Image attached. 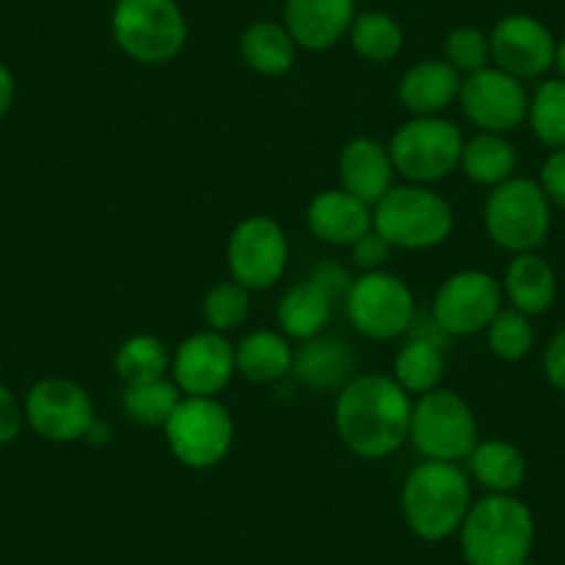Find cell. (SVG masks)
Here are the masks:
<instances>
[{"mask_svg": "<svg viewBox=\"0 0 565 565\" xmlns=\"http://www.w3.org/2000/svg\"><path fill=\"white\" fill-rule=\"evenodd\" d=\"M413 399L391 374H358L335 399V433L352 455L383 460L411 438Z\"/></svg>", "mask_w": 565, "mask_h": 565, "instance_id": "obj_1", "label": "cell"}, {"mask_svg": "<svg viewBox=\"0 0 565 565\" xmlns=\"http://www.w3.org/2000/svg\"><path fill=\"white\" fill-rule=\"evenodd\" d=\"M469 508L471 488L458 463L424 460L411 469L402 488V513L424 541H441L458 532Z\"/></svg>", "mask_w": 565, "mask_h": 565, "instance_id": "obj_2", "label": "cell"}, {"mask_svg": "<svg viewBox=\"0 0 565 565\" xmlns=\"http://www.w3.org/2000/svg\"><path fill=\"white\" fill-rule=\"evenodd\" d=\"M535 521L513 493H491L471 504L460 524V543L471 565H521L530 557Z\"/></svg>", "mask_w": 565, "mask_h": 565, "instance_id": "obj_3", "label": "cell"}, {"mask_svg": "<svg viewBox=\"0 0 565 565\" xmlns=\"http://www.w3.org/2000/svg\"><path fill=\"white\" fill-rule=\"evenodd\" d=\"M111 34L119 51L136 64L159 67L181 56L189 25L178 0H117Z\"/></svg>", "mask_w": 565, "mask_h": 565, "instance_id": "obj_4", "label": "cell"}, {"mask_svg": "<svg viewBox=\"0 0 565 565\" xmlns=\"http://www.w3.org/2000/svg\"><path fill=\"white\" fill-rule=\"evenodd\" d=\"M372 227L394 249H433L455 227L447 200L422 183L391 186L372 209Z\"/></svg>", "mask_w": 565, "mask_h": 565, "instance_id": "obj_5", "label": "cell"}, {"mask_svg": "<svg viewBox=\"0 0 565 565\" xmlns=\"http://www.w3.org/2000/svg\"><path fill=\"white\" fill-rule=\"evenodd\" d=\"M482 220L497 247L513 255L535 253L552 227V203L541 183L513 175L488 194Z\"/></svg>", "mask_w": 565, "mask_h": 565, "instance_id": "obj_6", "label": "cell"}, {"mask_svg": "<svg viewBox=\"0 0 565 565\" xmlns=\"http://www.w3.org/2000/svg\"><path fill=\"white\" fill-rule=\"evenodd\" d=\"M411 441L427 460L458 463L480 444L469 402L449 388H433L413 402Z\"/></svg>", "mask_w": 565, "mask_h": 565, "instance_id": "obj_7", "label": "cell"}, {"mask_svg": "<svg viewBox=\"0 0 565 565\" xmlns=\"http://www.w3.org/2000/svg\"><path fill=\"white\" fill-rule=\"evenodd\" d=\"M164 436L172 455L186 469L205 471L231 455L236 424L216 396H183L170 422L164 424Z\"/></svg>", "mask_w": 565, "mask_h": 565, "instance_id": "obj_8", "label": "cell"}, {"mask_svg": "<svg viewBox=\"0 0 565 565\" xmlns=\"http://www.w3.org/2000/svg\"><path fill=\"white\" fill-rule=\"evenodd\" d=\"M463 145V134L449 119L413 117L391 136L388 156L394 172H399L407 183L427 186L458 170Z\"/></svg>", "mask_w": 565, "mask_h": 565, "instance_id": "obj_9", "label": "cell"}, {"mask_svg": "<svg viewBox=\"0 0 565 565\" xmlns=\"http://www.w3.org/2000/svg\"><path fill=\"white\" fill-rule=\"evenodd\" d=\"M347 317L355 333L372 341L405 335L416 322V300L402 277L391 271H363L344 297Z\"/></svg>", "mask_w": 565, "mask_h": 565, "instance_id": "obj_10", "label": "cell"}, {"mask_svg": "<svg viewBox=\"0 0 565 565\" xmlns=\"http://www.w3.org/2000/svg\"><path fill=\"white\" fill-rule=\"evenodd\" d=\"M289 266V238L271 216H247L227 238V269L231 280L249 291H266Z\"/></svg>", "mask_w": 565, "mask_h": 565, "instance_id": "obj_11", "label": "cell"}, {"mask_svg": "<svg viewBox=\"0 0 565 565\" xmlns=\"http://www.w3.org/2000/svg\"><path fill=\"white\" fill-rule=\"evenodd\" d=\"M502 282L480 269L449 275L433 297V322L444 335H475L502 311Z\"/></svg>", "mask_w": 565, "mask_h": 565, "instance_id": "obj_12", "label": "cell"}, {"mask_svg": "<svg viewBox=\"0 0 565 565\" xmlns=\"http://www.w3.org/2000/svg\"><path fill=\"white\" fill-rule=\"evenodd\" d=\"M25 422L36 436L53 444L86 438L95 424V405L86 388L64 377L40 380L23 402Z\"/></svg>", "mask_w": 565, "mask_h": 565, "instance_id": "obj_13", "label": "cell"}, {"mask_svg": "<svg viewBox=\"0 0 565 565\" xmlns=\"http://www.w3.org/2000/svg\"><path fill=\"white\" fill-rule=\"evenodd\" d=\"M460 108L480 130L510 134L530 111L524 84L499 67H482L460 81Z\"/></svg>", "mask_w": 565, "mask_h": 565, "instance_id": "obj_14", "label": "cell"}, {"mask_svg": "<svg viewBox=\"0 0 565 565\" xmlns=\"http://www.w3.org/2000/svg\"><path fill=\"white\" fill-rule=\"evenodd\" d=\"M236 374V347L227 335L200 330L178 344L170 377L183 396H216Z\"/></svg>", "mask_w": 565, "mask_h": 565, "instance_id": "obj_15", "label": "cell"}, {"mask_svg": "<svg viewBox=\"0 0 565 565\" xmlns=\"http://www.w3.org/2000/svg\"><path fill=\"white\" fill-rule=\"evenodd\" d=\"M491 40V58L499 70L513 78H537L554 67L557 40L552 31L530 14H508L493 25L488 34Z\"/></svg>", "mask_w": 565, "mask_h": 565, "instance_id": "obj_16", "label": "cell"}, {"mask_svg": "<svg viewBox=\"0 0 565 565\" xmlns=\"http://www.w3.org/2000/svg\"><path fill=\"white\" fill-rule=\"evenodd\" d=\"M355 0H286L282 25L302 51H330L355 20Z\"/></svg>", "mask_w": 565, "mask_h": 565, "instance_id": "obj_17", "label": "cell"}, {"mask_svg": "<svg viewBox=\"0 0 565 565\" xmlns=\"http://www.w3.org/2000/svg\"><path fill=\"white\" fill-rule=\"evenodd\" d=\"M308 227L330 247H352L372 231V205L344 189L319 192L308 205Z\"/></svg>", "mask_w": 565, "mask_h": 565, "instance_id": "obj_18", "label": "cell"}, {"mask_svg": "<svg viewBox=\"0 0 565 565\" xmlns=\"http://www.w3.org/2000/svg\"><path fill=\"white\" fill-rule=\"evenodd\" d=\"M339 181L344 192L355 194L358 200L374 209L383 194L394 186V164H391L388 148L366 136L347 141L339 156Z\"/></svg>", "mask_w": 565, "mask_h": 565, "instance_id": "obj_19", "label": "cell"}, {"mask_svg": "<svg viewBox=\"0 0 565 565\" xmlns=\"http://www.w3.org/2000/svg\"><path fill=\"white\" fill-rule=\"evenodd\" d=\"M460 73L447 62L424 58L399 81V103L413 117H441L460 95Z\"/></svg>", "mask_w": 565, "mask_h": 565, "instance_id": "obj_20", "label": "cell"}, {"mask_svg": "<svg viewBox=\"0 0 565 565\" xmlns=\"http://www.w3.org/2000/svg\"><path fill=\"white\" fill-rule=\"evenodd\" d=\"M352 372H355V352L339 335L319 333L295 350L291 374L313 391H341L352 380Z\"/></svg>", "mask_w": 565, "mask_h": 565, "instance_id": "obj_21", "label": "cell"}, {"mask_svg": "<svg viewBox=\"0 0 565 565\" xmlns=\"http://www.w3.org/2000/svg\"><path fill=\"white\" fill-rule=\"evenodd\" d=\"M333 295L324 289L317 277L297 280L277 302V324L286 339L308 341L324 330V324L333 317Z\"/></svg>", "mask_w": 565, "mask_h": 565, "instance_id": "obj_22", "label": "cell"}, {"mask_svg": "<svg viewBox=\"0 0 565 565\" xmlns=\"http://www.w3.org/2000/svg\"><path fill=\"white\" fill-rule=\"evenodd\" d=\"M502 291L510 306L526 317H541L554 306L557 297V275L552 264L537 253H519L504 271Z\"/></svg>", "mask_w": 565, "mask_h": 565, "instance_id": "obj_23", "label": "cell"}, {"mask_svg": "<svg viewBox=\"0 0 565 565\" xmlns=\"http://www.w3.org/2000/svg\"><path fill=\"white\" fill-rule=\"evenodd\" d=\"M297 42L291 40L289 29L275 20H258L244 29L238 40V53L253 73L277 78L286 75L297 62Z\"/></svg>", "mask_w": 565, "mask_h": 565, "instance_id": "obj_24", "label": "cell"}, {"mask_svg": "<svg viewBox=\"0 0 565 565\" xmlns=\"http://www.w3.org/2000/svg\"><path fill=\"white\" fill-rule=\"evenodd\" d=\"M295 366V350L289 339L277 330H255L236 347V372L249 383H277L289 377Z\"/></svg>", "mask_w": 565, "mask_h": 565, "instance_id": "obj_25", "label": "cell"}, {"mask_svg": "<svg viewBox=\"0 0 565 565\" xmlns=\"http://www.w3.org/2000/svg\"><path fill=\"white\" fill-rule=\"evenodd\" d=\"M519 164L515 148L504 139V134H491V130H480L475 139L463 145V156H460V170L466 178L480 186H499V183L510 181Z\"/></svg>", "mask_w": 565, "mask_h": 565, "instance_id": "obj_26", "label": "cell"}, {"mask_svg": "<svg viewBox=\"0 0 565 565\" xmlns=\"http://www.w3.org/2000/svg\"><path fill=\"white\" fill-rule=\"evenodd\" d=\"M471 475L486 491L491 493H513L519 491L526 477V460L513 444L499 441H480L475 452L469 455Z\"/></svg>", "mask_w": 565, "mask_h": 565, "instance_id": "obj_27", "label": "cell"}, {"mask_svg": "<svg viewBox=\"0 0 565 565\" xmlns=\"http://www.w3.org/2000/svg\"><path fill=\"white\" fill-rule=\"evenodd\" d=\"M447 372L441 344L427 335H413L394 358V374L391 377L407 391V394H427L438 388Z\"/></svg>", "mask_w": 565, "mask_h": 565, "instance_id": "obj_28", "label": "cell"}, {"mask_svg": "<svg viewBox=\"0 0 565 565\" xmlns=\"http://www.w3.org/2000/svg\"><path fill=\"white\" fill-rule=\"evenodd\" d=\"M114 369H117V377L122 380V385L153 383V380L170 377L172 352L159 335H130L119 344Z\"/></svg>", "mask_w": 565, "mask_h": 565, "instance_id": "obj_29", "label": "cell"}, {"mask_svg": "<svg viewBox=\"0 0 565 565\" xmlns=\"http://www.w3.org/2000/svg\"><path fill=\"white\" fill-rule=\"evenodd\" d=\"M350 45L361 58L372 64L394 62L405 45L402 25L385 12H361L355 14L350 29Z\"/></svg>", "mask_w": 565, "mask_h": 565, "instance_id": "obj_30", "label": "cell"}, {"mask_svg": "<svg viewBox=\"0 0 565 565\" xmlns=\"http://www.w3.org/2000/svg\"><path fill=\"white\" fill-rule=\"evenodd\" d=\"M183 394L172 377L153 380V383L139 385H122V411L128 413L130 422L141 424V427H161L170 422L175 407L181 405Z\"/></svg>", "mask_w": 565, "mask_h": 565, "instance_id": "obj_31", "label": "cell"}, {"mask_svg": "<svg viewBox=\"0 0 565 565\" xmlns=\"http://www.w3.org/2000/svg\"><path fill=\"white\" fill-rule=\"evenodd\" d=\"M530 128L548 150L565 148V78L543 81L530 97Z\"/></svg>", "mask_w": 565, "mask_h": 565, "instance_id": "obj_32", "label": "cell"}, {"mask_svg": "<svg viewBox=\"0 0 565 565\" xmlns=\"http://www.w3.org/2000/svg\"><path fill=\"white\" fill-rule=\"evenodd\" d=\"M488 347H491L493 355L499 361H524L532 352V344H535V330H532V322L526 313L515 311V308H508V311H499L493 317V322L488 324Z\"/></svg>", "mask_w": 565, "mask_h": 565, "instance_id": "obj_33", "label": "cell"}, {"mask_svg": "<svg viewBox=\"0 0 565 565\" xmlns=\"http://www.w3.org/2000/svg\"><path fill=\"white\" fill-rule=\"evenodd\" d=\"M203 317L209 330H214V333H233L249 317V289H244L242 282L236 280L216 282L214 289L205 295Z\"/></svg>", "mask_w": 565, "mask_h": 565, "instance_id": "obj_34", "label": "cell"}, {"mask_svg": "<svg viewBox=\"0 0 565 565\" xmlns=\"http://www.w3.org/2000/svg\"><path fill=\"white\" fill-rule=\"evenodd\" d=\"M444 62L452 64L460 75H471L477 70L488 67L491 58V40L482 29L477 25H458L447 34L444 42Z\"/></svg>", "mask_w": 565, "mask_h": 565, "instance_id": "obj_35", "label": "cell"}, {"mask_svg": "<svg viewBox=\"0 0 565 565\" xmlns=\"http://www.w3.org/2000/svg\"><path fill=\"white\" fill-rule=\"evenodd\" d=\"M391 244L385 242L383 236H380L377 231H369L366 236L358 238L355 244H352V255H355V264L361 266L363 271H377L383 269L385 264H388V255H391Z\"/></svg>", "mask_w": 565, "mask_h": 565, "instance_id": "obj_36", "label": "cell"}, {"mask_svg": "<svg viewBox=\"0 0 565 565\" xmlns=\"http://www.w3.org/2000/svg\"><path fill=\"white\" fill-rule=\"evenodd\" d=\"M541 189L546 192L548 203L565 209V148L552 150L541 167Z\"/></svg>", "mask_w": 565, "mask_h": 565, "instance_id": "obj_37", "label": "cell"}, {"mask_svg": "<svg viewBox=\"0 0 565 565\" xmlns=\"http://www.w3.org/2000/svg\"><path fill=\"white\" fill-rule=\"evenodd\" d=\"M25 424V407L20 405L18 396L0 383V447L12 444L20 436Z\"/></svg>", "mask_w": 565, "mask_h": 565, "instance_id": "obj_38", "label": "cell"}, {"mask_svg": "<svg viewBox=\"0 0 565 565\" xmlns=\"http://www.w3.org/2000/svg\"><path fill=\"white\" fill-rule=\"evenodd\" d=\"M543 374L554 388L565 394V328L554 333L546 352H543Z\"/></svg>", "mask_w": 565, "mask_h": 565, "instance_id": "obj_39", "label": "cell"}, {"mask_svg": "<svg viewBox=\"0 0 565 565\" xmlns=\"http://www.w3.org/2000/svg\"><path fill=\"white\" fill-rule=\"evenodd\" d=\"M313 277H317L324 289L333 295L335 302L344 300L347 291H350V286H352V280H350V275H347L344 266L333 264V260H324L322 266H317V269H313Z\"/></svg>", "mask_w": 565, "mask_h": 565, "instance_id": "obj_40", "label": "cell"}, {"mask_svg": "<svg viewBox=\"0 0 565 565\" xmlns=\"http://www.w3.org/2000/svg\"><path fill=\"white\" fill-rule=\"evenodd\" d=\"M14 95H18V84H14V75L7 64H0V117H7V111L12 108Z\"/></svg>", "mask_w": 565, "mask_h": 565, "instance_id": "obj_41", "label": "cell"}, {"mask_svg": "<svg viewBox=\"0 0 565 565\" xmlns=\"http://www.w3.org/2000/svg\"><path fill=\"white\" fill-rule=\"evenodd\" d=\"M554 67L559 70V78H565V36L557 42V51H554Z\"/></svg>", "mask_w": 565, "mask_h": 565, "instance_id": "obj_42", "label": "cell"}, {"mask_svg": "<svg viewBox=\"0 0 565 565\" xmlns=\"http://www.w3.org/2000/svg\"><path fill=\"white\" fill-rule=\"evenodd\" d=\"M521 565H535V563H530V559H524V563H521Z\"/></svg>", "mask_w": 565, "mask_h": 565, "instance_id": "obj_43", "label": "cell"}]
</instances>
